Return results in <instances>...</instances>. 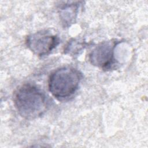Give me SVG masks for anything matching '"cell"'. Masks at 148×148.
Here are the masks:
<instances>
[{"instance_id": "1", "label": "cell", "mask_w": 148, "mask_h": 148, "mask_svg": "<svg viewBox=\"0 0 148 148\" xmlns=\"http://www.w3.org/2000/svg\"><path fill=\"white\" fill-rule=\"evenodd\" d=\"M14 102L20 115L28 120L40 117L48 107L45 93L31 83L22 84L16 90L14 95Z\"/></svg>"}, {"instance_id": "6", "label": "cell", "mask_w": 148, "mask_h": 148, "mask_svg": "<svg viewBox=\"0 0 148 148\" xmlns=\"http://www.w3.org/2000/svg\"><path fill=\"white\" fill-rule=\"evenodd\" d=\"M86 43L83 40L72 39L70 40L64 47V53L72 56L76 55L82 51L85 47Z\"/></svg>"}, {"instance_id": "2", "label": "cell", "mask_w": 148, "mask_h": 148, "mask_svg": "<svg viewBox=\"0 0 148 148\" xmlns=\"http://www.w3.org/2000/svg\"><path fill=\"white\" fill-rule=\"evenodd\" d=\"M82 79V74L77 69L70 66L60 68L49 76V91L58 99L68 98L76 92Z\"/></svg>"}, {"instance_id": "3", "label": "cell", "mask_w": 148, "mask_h": 148, "mask_svg": "<svg viewBox=\"0 0 148 148\" xmlns=\"http://www.w3.org/2000/svg\"><path fill=\"white\" fill-rule=\"evenodd\" d=\"M58 43V37L47 30L31 34L26 39V45L28 48L39 56L49 54Z\"/></svg>"}, {"instance_id": "5", "label": "cell", "mask_w": 148, "mask_h": 148, "mask_svg": "<svg viewBox=\"0 0 148 148\" xmlns=\"http://www.w3.org/2000/svg\"><path fill=\"white\" fill-rule=\"evenodd\" d=\"M79 8V2L65 3L61 6L59 9L60 16L61 21L65 26H69L74 23Z\"/></svg>"}, {"instance_id": "4", "label": "cell", "mask_w": 148, "mask_h": 148, "mask_svg": "<svg viewBox=\"0 0 148 148\" xmlns=\"http://www.w3.org/2000/svg\"><path fill=\"white\" fill-rule=\"evenodd\" d=\"M119 42L109 40L99 43L90 53L91 64L103 69H108L114 64V52Z\"/></svg>"}]
</instances>
